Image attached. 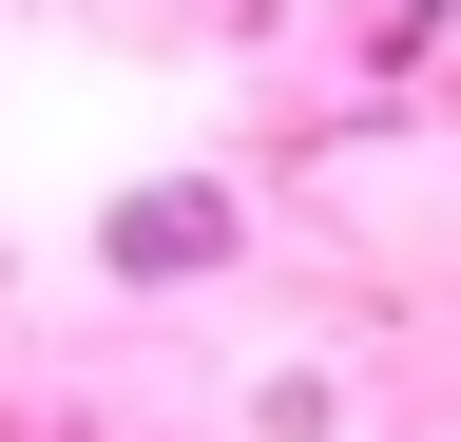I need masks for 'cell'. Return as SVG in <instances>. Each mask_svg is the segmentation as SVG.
<instances>
[{
	"mask_svg": "<svg viewBox=\"0 0 461 442\" xmlns=\"http://www.w3.org/2000/svg\"><path fill=\"white\" fill-rule=\"evenodd\" d=\"M250 250V212H230V174H135L96 212V269L115 289H193V269H230Z\"/></svg>",
	"mask_w": 461,
	"mask_h": 442,
	"instance_id": "obj_1",
	"label": "cell"
}]
</instances>
